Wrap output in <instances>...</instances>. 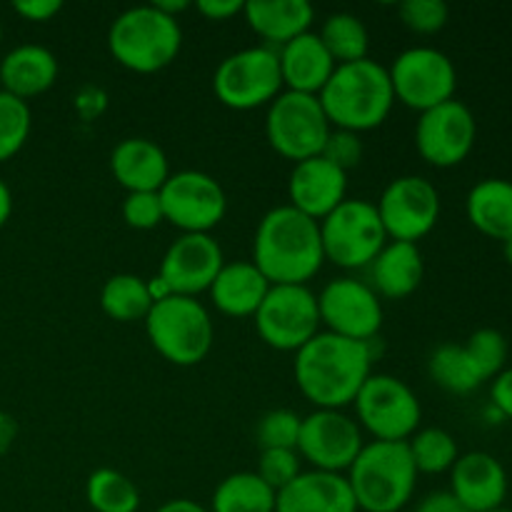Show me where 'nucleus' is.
Segmentation results:
<instances>
[{
	"instance_id": "nucleus-1",
	"label": "nucleus",
	"mask_w": 512,
	"mask_h": 512,
	"mask_svg": "<svg viewBox=\"0 0 512 512\" xmlns=\"http://www.w3.org/2000/svg\"><path fill=\"white\" fill-rule=\"evenodd\" d=\"M378 340V338H375ZM375 340H350L318 333L295 353V383L318 410H340L355 403L370 378Z\"/></svg>"
},
{
	"instance_id": "nucleus-2",
	"label": "nucleus",
	"mask_w": 512,
	"mask_h": 512,
	"mask_svg": "<svg viewBox=\"0 0 512 512\" xmlns=\"http://www.w3.org/2000/svg\"><path fill=\"white\" fill-rule=\"evenodd\" d=\"M325 263L320 223L295 210L278 205L268 210L255 228L253 265L270 285H305Z\"/></svg>"
},
{
	"instance_id": "nucleus-3",
	"label": "nucleus",
	"mask_w": 512,
	"mask_h": 512,
	"mask_svg": "<svg viewBox=\"0 0 512 512\" xmlns=\"http://www.w3.org/2000/svg\"><path fill=\"white\" fill-rule=\"evenodd\" d=\"M330 125L350 133H363L383 125L395 105L388 68L363 58L335 65L333 75L318 93Z\"/></svg>"
},
{
	"instance_id": "nucleus-4",
	"label": "nucleus",
	"mask_w": 512,
	"mask_h": 512,
	"mask_svg": "<svg viewBox=\"0 0 512 512\" xmlns=\"http://www.w3.org/2000/svg\"><path fill=\"white\" fill-rule=\"evenodd\" d=\"M415 483L418 470L410 458L408 443L373 440L363 445L348 470L355 503L365 512H400L413 498Z\"/></svg>"
},
{
	"instance_id": "nucleus-5",
	"label": "nucleus",
	"mask_w": 512,
	"mask_h": 512,
	"mask_svg": "<svg viewBox=\"0 0 512 512\" xmlns=\"http://www.w3.org/2000/svg\"><path fill=\"white\" fill-rule=\"evenodd\" d=\"M183 30L178 18L160 13L153 3L123 10L108 30L110 55L133 73H158L180 53Z\"/></svg>"
},
{
	"instance_id": "nucleus-6",
	"label": "nucleus",
	"mask_w": 512,
	"mask_h": 512,
	"mask_svg": "<svg viewBox=\"0 0 512 512\" xmlns=\"http://www.w3.org/2000/svg\"><path fill=\"white\" fill-rule=\"evenodd\" d=\"M150 345L168 363L190 368L205 360L215 340V325L208 308L188 295H168L153 303L145 315Z\"/></svg>"
},
{
	"instance_id": "nucleus-7",
	"label": "nucleus",
	"mask_w": 512,
	"mask_h": 512,
	"mask_svg": "<svg viewBox=\"0 0 512 512\" xmlns=\"http://www.w3.org/2000/svg\"><path fill=\"white\" fill-rule=\"evenodd\" d=\"M320 240L325 258L340 268H368L388 243L375 203L345 198L333 213L320 220Z\"/></svg>"
},
{
	"instance_id": "nucleus-8",
	"label": "nucleus",
	"mask_w": 512,
	"mask_h": 512,
	"mask_svg": "<svg viewBox=\"0 0 512 512\" xmlns=\"http://www.w3.org/2000/svg\"><path fill=\"white\" fill-rule=\"evenodd\" d=\"M330 130L333 125H330L318 95L283 90L268 105L265 135H268L270 148L295 163L323 153Z\"/></svg>"
},
{
	"instance_id": "nucleus-9",
	"label": "nucleus",
	"mask_w": 512,
	"mask_h": 512,
	"mask_svg": "<svg viewBox=\"0 0 512 512\" xmlns=\"http://www.w3.org/2000/svg\"><path fill=\"white\" fill-rule=\"evenodd\" d=\"M355 410L363 428L383 443H408L418 433L423 408L405 380L395 375H370L355 398Z\"/></svg>"
},
{
	"instance_id": "nucleus-10",
	"label": "nucleus",
	"mask_w": 512,
	"mask_h": 512,
	"mask_svg": "<svg viewBox=\"0 0 512 512\" xmlns=\"http://www.w3.org/2000/svg\"><path fill=\"white\" fill-rule=\"evenodd\" d=\"M213 90L223 105L233 110H253L270 105L283 93L280 60L273 48H243L220 60L213 75Z\"/></svg>"
},
{
	"instance_id": "nucleus-11",
	"label": "nucleus",
	"mask_w": 512,
	"mask_h": 512,
	"mask_svg": "<svg viewBox=\"0 0 512 512\" xmlns=\"http://www.w3.org/2000/svg\"><path fill=\"white\" fill-rule=\"evenodd\" d=\"M388 75L395 100L420 113L453 100L458 88V70L453 60L430 45L403 50L388 68Z\"/></svg>"
},
{
	"instance_id": "nucleus-12",
	"label": "nucleus",
	"mask_w": 512,
	"mask_h": 512,
	"mask_svg": "<svg viewBox=\"0 0 512 512\" xmlns=\"http://www.w3.org/2000/svg\"><path fill=\"white\" fill-rule=\"evenodd\" d=\"M253 318L255 330L270 348L298 353L318 335V295L308 285H270Z\"/></svg>"
},
{
	"instance_id": "nucleus-13",
	"label": "nucleus",
	"mask_w": 512,
	"mask_h": 512,
	"mask_svg": "<svg viewBox=\"0 0 512 512\" xmlns=\"http://www.w3.org/2000/svg\"><path fill=\"white\" fill-rule=\"evenodd\" d=\"M158 195L163 218L183 233H210L228 210L223 185L203 170L170 173Z\"/></svg>"
},
{
	"instance_id": "nucleus-14",
	"label": "nucleus",
	"mask_w": 512,
	"mask_h": 512,
	"mask_svg": "<svg viewBox=\"0 0 512 512\" xmlns=\"http://www.w3.org/2000/svg\"><path fill=\"white\" fill-rule=\"evenodd\" d=\"M375 208L390 240L418 245L438 223L440 193L420 175H403L388 183Z\"/></svg>"
},
{
	"instance_id": "nucleus-15",
	"label": "nucleus",
	"mask_w": 512,
	"mask_h": 512,
	"mask_svg": "<svg viewBox=\"0 0 512 512\" xmlns=\"http://www.w3.org/2000/svg\"><path fill=\"white\" fill-rule=\"evenodd\" d=\"M475 138L478 123L473 110L455 98L420 113L415 125V148L420 158L435 168H453L463 163L473 150Z\"/></svg>"
},
{
	"instance_id": "nucleus-16",
	"label": "nucleus",
	"mask_w": 512,
	"mask_h": 512,
	"mask_svg": "<svg viewBox=\"0 0 512 512\" xmlns=\"http://www.w3.org/2000/svg\"><path fill=\"white\" fill-rule=\"evenodd\" d=\"M320 323L328 325V333L350 340L378 338L383 328V305L378 293L368 283L355 278L330 280L318 295Z\"/></svg>"
},
{
	"instance_id": "nucleus-17",
	"label": "nucleus",
	"mask_w": 512,
	"mask_h": 512,
	"mask_svg": "<svg viewBox=\"0 0 512 512\" xmlns=\"http://www.w3.org/2000/svg\"><path fill=\"white\" fill-rule=\"evenodd\" d=\"M363 445L360 425L340 410H315L300 423L298 455H303L315 470H350Z\"/></svg>"
},
{
	"instance_id": "nucleus-18",
	"label": "nucleus",
	"mask_w": 512,
	"mask_h": 512,
	"mask_svg": "<svg viewBox=\"0 0 512 512\" xmlns=\"http://www.w3.org/2000/svg\"><path fill=\"white\" fill-rule=\"evenodd\" d=\"M225 265L223 248L210 233H183L160 260L158 280L170 290V295L195 298L210 290Z\"/></svg>"
},
{
	"instance_id": "nucleus-19",
	"label": "nucleus",
	"mask_w": 512,
	"mask_h": 512,
	"mask_svg": "<svg viewBox=\"0 0 512 512\" xmlns=\"http://www.w3.org/2000/svg\"><path fill=\"white\" fill-rule=\"evenodd\" d=\"M450 493L468 512H493L508 498V473L495 455L475 450L450 468Z\"/></svg>"
},
{
	"instance_id": "nucleus-20",
	"label": "nucleus",
	"mask_w": 512,
	"mask_h": 512,
	"mask_svg": "<svg viewBox=\"0 0 512 512\" xmlns=\"http://www.w3.org/2000/svg\"><path fill=\"white\" fill-rule=\"evenodd\" d=\"M348 173L323 155L295 163L288 180V195L295 210L313 220H323L348 198Z\"/></svg>"
},
{
	"instance_id": "nucleus-21",
	"label": "nucleus",
	"mask_w": 512,
	"mask_h": 512,
	"mask_svg": "<svg viewBox=\"0 0 512 512\" xmlns=\"http://www.w3.org/2000/svg\"><path fill=\"white\" fill-rule=\"evenodd\" d=\"M275 512H358V503L345 475L308 470L275 495Z\"/></svg>"
},
{
	"instance_id": "nucleus-22",
	"label": "nucleus",
	"mask_w": 512,
	"mask_h": 512,
	"mask_svg": "<svg viewBox=\"0 0 512 512\" xmlns=\"http://www.w3.org/2000/svg\"><path fill=\"white\" fill-rule=\"evenodd\" d=\"M110 170L128 193H158L170 178L168 155L148 138H125L110 153Z\"/></svg>"
},
{
	"instance_id": "nucleus-23",
	"label": "nucleus",
	"mask_w": 512,
	"mask_h": 512,
	"mask_svg": "<svg viewBox=\"0 0 512 512\" xmlns=\"http://www.w3.org/2000/svg\"><path fill=\"white\" fill-rule=\"evenodd\" d=\"M278 60L283 85H288V90H295V93L308 95H318L338 65L323 45L320 35L313 30L280 45Z\"/></svg>"
},
{
	"instance_id": "nucleus-24",
	"label": "nucleus",
	"mask_w": 512,
	"mask_h": 512,
	"mask_svg": "<svg viewBox=\"0 0 512 512\" xmlns=\"http://www.w3.org/2000/svg\"><path fill=\"white\" fill-rule=\"evenodd\" d=\"M58 80V58L43 45L25 43L10 50L0 63V83L5 93L20 100L35 98Z\"/></svg>"
},
{
	"instance_id": "nucleus-25",
	"label": "nucleus",
	"mask_w": 512,
	"mask_h": 512,
	"mask_svg": "<svg viewBox=\"0 0 512 512\" xmlns=\"http://www.w3.org/2000/svg\"><path fill=\"white\" fill-rule=\"evenodd\" d=\"M423 275L425 263L418 245L390 240L380 250L378 258L370 263V278H373L370 288L378 295H383V298L400 300L408 298V295H413L420 288Z\"/></svg>"
},
{
	"instance_id": "nucleus-26",
	"label": "nucleus",
	"mask_w": 512,
	"mask_h": 512,
	"mask_svg": "<svg viewBox=\"0 0 512 512\" xmlns=\"http://www.w3.org/2000/svg\"><path fill=\"white\" fill-rule=\"evenodd\" d=\"M268 290V278L255 268L253 260H235L220 268L218 278L210 285V298L220 313L248 318V315H255Z\"/></svg>"
},
{
	"instance_id": "nucleus-27",
	"label": "nucleus",
	"mask_w": 512,
	"mask_h": 512,
	"mask_svg": "<svg viewBox=\"0 0 512 512\" xmlns=\"http://www.w3.org/2000/svg\"><path fill=\"white\" fill-rule=\"evenodd\" d=\"M245 23L260 38L285 45L308 33L315 10L308 0H248L243 8Z\"/></svg>"
},
{
	"instance_id": "nucleus-28",
	"label": "nucleus",
	"mask_w": 512,
	"mask_h": 512,
	"mask_svg": "<svg viewBox=\"0 0 512 512\" xmlns=\"http://www.w3.org/2000/svg\"><path fill=\"white\" fill-rule=\"evenodd\" d=\"M465 213L473 228L495 240L512 238V180L485 178L473 185L465 200Z\"/></svg>"
},
{
	"instance_id": "nucleus-29",
	"label": "nucleus",
	"mask_w": 512,
	"mask_h": 512,
	"mask_svg": "<svg viewBox=\"0 0 512 512\" xmlns=\"http://www.w3.org/2000/svg\"><path fill=\"white\" fill-rule=\"evenodd\" d=\"M275 490L258 473H233L215 488L210 512H275Z\"/></svg>"
},
{
	"instance_id": "nucleus-30",
	"label": "nucleus",
	"mask_w": 512,
	"mask_h": 512,
	"mask_svg": "<svg viewBox=\"0 0 512 512\" xmlns=\"http://www.w3.org/2000/svg\"><path fill=\"white\" fill-rule=\"evenodd\" d=\"M100 308L108 318L130 323V320H145L153 308V295L148 283L133 273H118L105 280L100 290Z\"/></svg>"
},
{
	"instance_id": "nucleus-31",
	"label": "nucleus",
	"mask_w": 512,
	"mask_h": 512,
	"mask_svg": "<svg viewBox=\"0 0 512 512\" xmlns=\"http://www.w3.org/2000/svg\"><path fill=\"white\" fill-rule=\"evenodd\" d=\"M428 373L443 390L455 395H468L485 383L465 345L445 343L430 353Z\"/></svg>"
},
{
	"instance_id": "nucleus-32",
	"label": "nucleus",
	"mask_w": 512,
	"mask_h": 512,
	"mask_svg": "<svg viewBox=\"0 0 512 512\" xmlns=\"http://www.w3.org/2000/svg\"><path fill=\"white\" fill-rule=\"evenodd\" d=\"M320 40L333 55L335 63H355L368 58L370 35L363 20L353 13H333L320 28Z\"/></svg>"
},
{
	"instance_id": "nucleus-33",
	"label": "nucleus",
	"mask_w": 512,
	"mask_h": 512,
	"mask_svg": "<svg viewBox=\"0 0 512 512\" xmlns=\"http://www.w3.org/2000/svg\"><path fill=\"white\" fill-rule=\"evenodd\" d=\"M85 498L95 512H138L140 508V493L133 480L113 468H100L90 475Z\"/></svg>"
},
{
	"instance_id": "nucleus-34",
	"label": "nucleus",
	"mask_w": 512,
	"mask_h": 512,
	"mask_svg": "<svg viewBox=\"0 0 512 512\" xmlns=\"http://www.w3.org/2000/svg\"><path fill=\"white\" fill-rule=\"evenodd\" d=\"M410 458H413L415 470L418 473L438 475L445 473L455 465V460L460 458L458 443H455L453 435L443 428H425L418 430L413 438L408 440Z\"/></svg>"
},
{
	"instance_id": "nucleus-35",
	"label": "nucleus",
	"mask_w": 512,
	"mask_h": 512,
	"mask_svg": "<svg viewBox=\"0 0 512 512\" xmlns=\"http://www.w3.org/2000/svg\"><path fill=\"white\" fill-rule=\"evenodd\" d=\"M33 115L25 100L0 90V163L20 153L30 135Z\"/></svg>"
},
{
	"instance_id": "nucleus-36",
	"label": "nucleus",
	"mask_w": 512,
	"mask_h": 512,
	"mask_svg": "<svg viewBox=\"0 0 512 512\" xmlns=\"http://www.w3.org/2000/svg\"><path fill=\"white\" fill-rule=\"evenodd\" d=\"M300 423L303 418L293 410H268L255 425V443L260 450H298Z\"/></svg>"
},
{
	"instance_id": "nucleus-37",
	"label": "nucleus",
	"mask_w": 512,
	"mask_h": 512,
	"mask_svg": "<svg viewBox=\"0 0 512 512\" xmlns=\"http://www.w3.org/2000/svg\"><path fill=\"white\" fill-rule=\"evenodd\" d=\"M470 360L475 363L478 373L483 380H493L505 370V360H508V340L500 330L495 328H480L465 343Z\"/></svg>"
},
{
	"instance_id": "nucleus-38",
	"label": "nucleus",
	"mask_w": 512,
	"mask_h": 512,
	"mask_svg": "<svg viewBox=\"0 0 512 512\" xmlns=\"http://www.w3.org/2000/svg\"><path fill=\"white\" fill-rule=\"evenodd\" d=\"M405 28L420 35H433L445 28L450 18V8L443 0H405L398 8Z\"/></svg>"
},
{
	"instance_id": "nucleus-39",
	"label": "nucleus",
	"mask_w": 512,
	"mask_h": 512,
	"mask_svg": "<svg viewBox=\"0 0 512 512\" xmlns=\"http://www.w3.org/2000/svg\"><path fill=\"white\" fill-rule=\"evenodd\" d=\"M255 473L275 490L285 488V485L293 483L303 470H300V455L298 450H260L258 470Z\"/></svg>"
},
{
	"instance_id": "nucleus-40",
	"label": "nucleus",
	"mask_w": 512,
	"mask_h": 512,
	"mask_svg": "<svg viewBox=\"0 0 512 512\" xmlns=\"http://www.w3.org/2000/svg\"><path fill=\"white\" fill-rule=\"evenodd\" d=\"M123 220L135 230H153L163 223L158 193H128L123 200Z\"/></svg>"
},
{
	"instance_id": "nucleus-41",
	"label": "nucleus",
	"mask_w": 512,
	"mask_h": 512,
	"mask_svg": "<svg viewBox=\"0 0 512 512\" xmlns=\"http://www.w3.org/2000/svg\"><path fill=\"white\" fill-rule=\"evenodd\" d=\"M320 155L348 173L350 168H355V165L363 160V140H360L358 133L333 128L330 130L328 140H325V148Z\"/></svg>"
},
{
	"instance_id": "nucleus-42",
	"label": "nucleus",
	"mask_w": 512,
	"mask_h": 512,
	"mask_svg": "<svg viewBox=\"0 0 512 512\" xmlns=\"http://www.w3.org/2000/svg\"><path fill=\"white\" fill-rule=\"evenodd\" d=\"M490 400L498 415L512 420V368H505L503 373L493 378V388H490Z\"/></svg>"
},
{
	"instance_id": "nucleus-43",
	"label": "nucleus",
	"mask_w": 512,
	"mask_h": 512,
	"mask_svg": "<svg viewBox=\"0 0 512 512\" xmlns=\"http://www.w3.org/2000/svg\"><path fill=\"white\" fill-rule=\"evenodd\" d=\"M13 8H15V13L23 15L25 20H33V23H45V20H50L53 15L60 13L63 3H60V0H18Z\"/></svg>"
},
{
	"instance_id": "nucleus-44",
	"label": "nucleus",
	"mask_w": 512,
	"mask_h": 512,
	"mask_svg": "<svg viewBox=\"0 0 512 512\" xmlns=\"http://www.w3.org/2000/svg\"><path fill=\"white\" fill-rule=\"evenodd\" d=\"M413 512H468L460 505V500L455 498L450 490H435V493L425 495Z\"/></svg>"
},
{
	"instance_id": "nucleus-45",
	"label": "nucleus",
	"mask_w": 512,
	"mask_h": 512,
	"mask_svg": "<svg viewBox=\"0 0 512 512\" xmlns=\"http://www.w3.org/2000/svg\"><path fill=\"white\" fill-rule=\"evenodd\" d=\"M105 93L100 88H83L75 95V110L80 113V118L95 120L105 110Z\"/></svg>"
},
{
	"instance_id": "nucleus-46",
	"label": "nucleus",
	"mask_w": 512,
	"mask_h": 512,
	"mask_svg": "<svg viewBox=\"0 0 512 512\" xmlns=\"http://www.w3.org/2000/svg\"><path fill=\"white\" fill-rule=\"evenodd\" d=\"M195 8L205 15L208 20H228L233 15L243 13V0H200Z\"/></svg>"
},
{
	"instance_id": "nucleus-47",
	"label": "nucleus",
	"mask_w": 512,
	"mask_h": 512,
	"mask_svg": "<svg viewBox=\"0 0 512 512\" xmlns=\"http://www.w3.org/2000/svg\"><path fill=\"white\" fill-rule=\"evenodd\" d=\"M155 512H210V510H205L203 505L193 503V500L178 498V500H168V503L160 505Z\"/></svg>"
},
{
	"instance_id": "nucleus-48",
	"label": "nucleus",
	"mask_w": 512,
	"mask_h": 512,
	"mask_svg": "<svg viewBox=\"0 0 512 512\" xmlns=\"http://www.w3.org/2000/svg\"><path fill=\"white\" fill-rule=\"evenodd\" d=\"M10 213H13V195H10V188L8 185L0 180V228H3L5 223H8Z\"/></svg>"
},
{
	"instance_id": "nucleus-49",
	"label": "nucleus",
	"mask_w": 512,
	"mask_h": 512,
	"mask_svg": "<svg viewBox=\"0 0 512 512\" xmlns=\"http://www.w3.org/2000/svg\"><path fill=\"white\" fill-rule=\"evenodd\" d=\"M153 5L160 10V13L170 15V18H178V13H183V10L190 8L188 0H158V3Z\"/></svg>"
},
{
	"instance_id": "nucleus-50",
	"label": "nucleus",
	"mask_w": 512,
	"mask_h": 512,
	"mask_svg": "<svg viewBox=\"0 0 512 512\" xmlns=\"http://www.w3.org/2000/svg\"><path fill=\"white\" fill-rule=\"evenodd\" d=\"M13 435H15L13 420H10L8 415H0V453H5V450H8Z\"/></svg>"
},
{
	"instance_id": "nucleus-51",
	"label": "nucleus",
	"mask_w": 512,
	"mask_h": 512,
	"mask_svg": "<svg viewBox=\"0 0 512 512\" xmlns=\"http://www.w3.org/2000/svg\"><path fill=\"white\" fill-rule=\"evenodd\" d=\"M503 255H505V260H508V265H512V238L503 243Z\"/></svg>"
},
{
	"instance_id": "nucleus-52",
	"label": "nucleus",
	"mask_w": 512,
	"mask_h": 512,
	"mask_svg": "<svg viewBox=\"0 0 512 512\" xmlns=\"http://www.w3.org/2000/svg\"><path fill=\"white\" fill-rule=\"evenodd\" d=\"M493 512H512V510H508V508H500V510H493Z\"/></svg>"
},
{
	"instance_id": "nucleus-53",
	"label": "nucleus",
	"mask_w": 512,
	"mask_h": 512,
	"mask_svg": "<svg viewBox=\"0 0 512 512\" xmlns=\"http://www.w3.org/2000/svg\"><path fill=\"white\" fill-rule=\"evenodd\" d=\"M0 40H3V25H0Z\"/></svg>"
}]
</instances>
